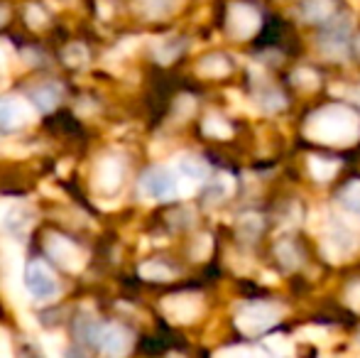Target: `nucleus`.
I'll return each instance as SVG.
<instances>
[{
  "mask_svg": "<svg viewBox=\"0 0 360 358\" xmlns=\"http://www.w3.org/2000/svg\"><path fill=\"white\" fill-rule=\"evenodd\" d=\"M307 135L326 145H351L360 135V118L346 106H326L307 120Z\"/></svg>",
  "mask_w": 360,
  "mask_h": 358,
  "instance_id": "f257e3e1",
  "label": "nucleus"
},
{
  "mask_svg": "<svg viewBox=\"0 0 360 358\" xmlns=\"http://www.w3.org/2000/svg\"><path fill=\"white\" fill-rule=\"evenodd\" d=\"M282 317V307L270 305V302H250V305L240 307L236 317V324L243 334L257 336L262 331H267L270 326H275Z\"/></svg>",
  "mask_w": 360,
  "mask_h": 358,
  "instance_id": "f03ea898",
  "label": "nucleus"
},
{
  "mask_svg": "<svg viewBox=\"0 0 360 358\" xmlns=\"http://www.w3.org/2000/svg\"><path fill=\"white\" fill-rule=\"evenodd\" d=\"M22 282H25L27 295L32 297L34 302H49L59 295L57 275H54V272L49 270V265L42 263V260H30V263L25 265Z\"/></svg>",
  "mask_w": 360,
  "mask_h": 358,
  "instance_id": "7ed1b4c3",
  "label": "nucleus"
},
{
  "mask_svg": "<svg viewBox=\"0 0 360 358\" xmlns=\"http://www.w3.org/2000/svg\"><path fill=\"white\" fill-rule=\"evenodd\" d=\"M140 191L150 201H169L181 196L179 174L167 167H150L140 179Z\"/></svg>",
  "mask_w": 360,
  "mask_h": 358,
  "instance_id": "20e7f679",
  "label": "nucleus"
},
{
  "mask_svg": "<svg viewBox=\"0 0 360 358\" xmlns=\"http://www.w3.org/2000/svg\"><path fill=\"white\" fill-rule=\"evenodd\" d=\"M34 103H27L20 96H5L0 98V133H13L22 125L32 123Z\"/></svg>",
  "mask_w": 360,
  "mask_h": 358,
  "instance_id": "39448f33",
  "label": "nucleus"
},
{
  "mask_svg": "<svg viewBox=\"0 0 360 358\" xmlns=\"http://www.w3.org/2000/svg\"><path fill=\"white\" fill-rule=\"evenodd\" d=\"M47 255L59 265V268H64L69 272H79L86 263V258H84V253H81L79 245H74L72 241L64 238V236H49Z\"/></svg>",
  "mask_w": 360,
  "mask_h": 358,
  "instance_id": "423d86ee",
  "label": "nucleus"
},
{
  "mask_svg": "<svg viewBox=\"0 0 360 358\" xmlns=\"http://www.w3.org/2000/svg\"><path fill=\"white\" fill-rule=\"evenodd\" d=\"M133 346V334L120 324H101L96 349L108 356H125Z\"/></svg>",
  "mask_w": 360,
  "mask_h": 358,
  "instance_id": "0eeeda50",
  "label": "nucleus"
},
{
  "mask_svg": "<svg viewBox=\"0 0 360 358\" xmlns=\"http://www.w3.org/2000/svg\"><path fill=\"white\" fill-rule=\"evenodd\" d=\"M358 250V238L346 229V226H333L326 236H323V253L333 263H341L348 255Z\"/></svg>",
  "mask_w": 360,
  "mask_h": 358,
  "instance_id": "6e6552de",
  "label": "nucleus"
},
{
  "mask_svg": "<svg viewBox=\"0 0 360 358\" xmlns=\"http://www.w3.org/2000/svg\"><path fill=\"white\" fill-rule=\"evenodd\" d=\"M260 27V15H257L255 8L245 3H236L228 10V32L236 39H248L257 32Z\"/></svg>",
  "mask_w": 360,
  "mask_h": 358,
  "instance_id": "1a4fd4ad",
  "label": "nucleus"
},
{
  "mask_svg": "<svg viewBox=\"0 0 360 358\" xmlns=\"http://www.w3.org/2000/svg\"><path fill=\"white\" fill-rule=\"evenodd\" d=\"M348 32H351V25L348 18H343L341 23H326L321 25V39H319V47L323 49L331 57H346L348 54Z\"/></svg>",
  "mask_w": 360,
  "mask_h": 358,
  "instance_id": "9d476101",
  "label": "nucleus"
},
{
  "mask_svg": "<svg viewBox=\"0 0 360 358\" xmlns=\"http://www.w3.org/2000/svg\"><path fill=\"white\" fill-rule=\"evenodd\" d=\"M162 309L172 321L189 324L201 314V297L199 295H172L162 302Z\"/></svg>",
  "mask_w": 360,
  "mask_h": 358,
  "instance_id": "9b49d317",
  "label": "nucleus"
},
{
  "mask_svg": "<svg viewBox=\"0 0 360 358\" xmlns=\"http://www.w3.org/2000/svg\"><path fill=\"white\" fill-rule=\"evenodd\" d=\"M123 174H125V167L118 158L108 155V158L98 160L96 165V172H94V181L101 191H115L123 181Z\"/></svg>",
  "mask_w": 360,
  "mask_h": 358,
  "instance_id": "f8f14e48",
  "label": "nucleus"
},
{
  "mask_svg": "<svg viewBox=\"0 0 360 358\" xmlns=\"http://www.w3.org/2000/svg\"><path fill=\"white\" fill-rule=\"evenodd\" d=\"M174 172L179 174V179L191 181V184H201L209 177V165H206V160L196 158V155H181L174 162Z\"/></svg>",
  "mask_w": 360,
  "mask_h": 358,
  "instance_id": "ddd939ff",
  "label": "nucleus"
},
{
  "mask_svg": "<svg viewBox=\"0 0 360 358\" xmlns=\"http://www.w3.org/2000/svg\"><path fill=\"white\" fill-rule=\"evenodd\" d=\"M62 96H64V89L59 87V84H42V87H37L30 94V101H32L37 110L49 113V110H54L59 106Z\"/></svg>",
  "mask_w": 360,
  "mask_h": 358,
  "instance_id": "4468645a",
  "label": "nucleus"
},
{
  "mask_svg": "<svg viewBox=\"0 0 360 358\" xmlns=\"http://www.w3.org/2000/svg\"><path fill=\"white\" fill-rule=\"evenodd\" d=\"M333 0H304L302 8H299V15L302 20L314 25H323L326 20L333 18Z\"/></svg>",
  "mask_w": 360,
  "mask_h": 358,
  "instance_id": "2eb2a0df",
  "label": "nucleus"
},
{
  "mask_svg": "<svg viewBox=\"0 0 360 358\" xmlns=\"http://www.w3.org/2000/svg\"><path fill=\"white\" fill-rule=\"evenodd\" d=\"M196 72L206 79H221L231 72V59H228L226 54H209V57H204L199 62Z\"/></svg>",
  "mask_w": 360,
  "mask_h": 358,
  "instance_id": "dca6fc26",
  "label": "nucleus"
},
{
  "mask_svg": "<svg viewBox=\"0 0 360 358\" xmlns=\"http://www.w3.org/2000/svg\"><path fill=\"white\" fill-rule=\"evenodd\" d=\"M3 221L15 236H25V231L30 229V221H32V214H30L25 206H15V209L5 211Z\"/></svg>",
  "mask_w": 360,
  "mask_h": 358,
  "instance_id": "f3484780",
  "label": "nucleus"
},
{
  "mask_svg": "<svg viewBox=\"0 0 360 358\" xmlns=\"http://www.w3.org/2000/svg\"><path fill=\"white\" fill-rule=\"evenodd\" d=\"M309 167H311L314 179H319V181L333 179V174L338 172L336 160H326V158H311V160H309Z\"/></svg>",
  "mask_w": 360,
  "mask_h": 358,
  "instance_id": "a211bd4d",
  "label": "nucleus"
},
{
  "mask_svg": "<svg viewBox=\"0 0 360 358\" xmlns=\"http://www.w3.org/2000/svg\"><path fill=\"white\" fill-rule=\"evenodd\" d=\"M338 201H341L343 209L360 216V181H351V184L343 186L341 194H338Z\"/></svg>",
  "mask_w": 360,
  "mask_h": 358,
  "instance_id": "6ab92c4d",
  "label": "nucleus"
},
{
  "mask_svg": "<svg viewBox=\"0 0 360 358\" xmlns=\"http://www.w3.org/2000/svg\"><path fill=\"white\" fill-rule=\"evenodd\" d=\"M140 275L145 277V280H155V282H167V280H172V272L167 265H162V263H157V260H152V263H145L143 268H140Z\"/></svg>",
  "mask_w": 360,
  "mask_h": 358,
  "instance_id": "aec40b11",
  "label": "nucleus"
},
{
  "mask_svg": "<svg viewBox=\"0 0 360 358\" xmlns=\"http://www.w3.org/2000/svg\"><path fill=\"white\" fill-rule=\"evenodd\" d=\"M240 236L248 241V243H252V241L257 238V234L262 231V219L260 216H255V214H248V216H243L240 219Z\"/></svg>",
  "mask_w": 360,
  "mask_h": 358,
  "instance_id": "412c9836",
  "label": "nucleus"
},
{
  "mask_svg": "<svg viewBox=\"0 0 360 358\" xmlns=\"http://www.w3.org/2000/svg\"><path fill=\"white\" fill-rule=\"evenodd\" d=\"M204 133L211 135V138H231L233 130L223 118H218V115H209V118L204 120Z\"/></svg>",
  "mask_w": 360,
  "mask_h": 358,
  "instance_id": "4be33fe9",
  "label": "nucleus"
},
{
  "mask_svg": "<svg viewBox=\"0 0 360 358\" xmlns=\"http://www.w3.org/2000/svg\"><path fill=\"white\" fill-rule=\"evenodd\" d=\"M277 258H280L282 263H285V268H289V270L299 265V253L289 241H282V243L277 245Z\"/></svg>",
  "mask_w": 360,
  "mask_h": 358,
  "instance_id": "5701e85b",
  "label": "nucleus"
},
{
  "mask_svg": "<svg viewBox=\"0 0 360 358\" xmlns=\"http://www.w3.org/2000/svg\"><path fill=\"white\" fill-rule=\"evenodd\" d=\"M233 189V179L228 177V174H223V177H218L214 184H211L209 189V201H221L223 196H228Z\"/></svg>",
  "mask_w": 360,
  "mask_h": 358,
  "instance_id": "b1692460",
  "label": "nucleus"
},
{
  "mask_svg": "<svg viewBox=\"0 0 360 358\" xmlns=\"http://www.w3.org/2000/svg\"><path fill=\"white\" fill-rule=\"evenodd\" d=\"M267 349H270L272 354H280V356L292 354V344H289L285 336H272V339H267Z\"/></svg>",
  "mask_w": 360,
  "mask_h": 358,
  "instance_id": "393cba45",
  "label": "nucleus"
},
{
  "mask_svg": "<svg viewBox=\"0 0 360 358\" xmlns=\"http://www.w3.org/2000/svg\"><path fill=\"white\" fill-rule=\"evenodd\" d=\"M64 59H67L69 67H81V64L86 62V49L81 47V44H74V47H69L67 52H64Z\"/></svg>",
  "mask_w": 360,
  "mask_h": 358,
  "instance_id": "a878e982",
  "label": "nucleus"
},
{
  "mask_svg": "<svg viewBox=\"0 0 360 358\" xmlns=\"http://www.w3.org/2000/svg\"><path fill=\"white\" fill-rule=\"evenodd\" d=\"M27 23L32 25V27H34V25L39 27L42 23H47V15H44L42 10H39L37 5H34V8H30V10H27Z\"/></svg>",
  "mask_w": 360,
  "mask_h": 358,
  "instance_id": "bb28decb",
  "label": "nucleus"
},
{
  "mask_svg": "<svg viewBox=\"0 0 360 358\" xmlns=\"http://www.w3.org/2000/svg\"><path fill=\"white\" fill-rule=\"evenodd\" d=\"M145 3L147 5H150V8H155V10H152V13H162V10H167V8H169V5H172V0H145Z\"/></svg>",
  "mask_w": 360,
  "mask_h": 358,
  "instance_id": "cd10ccee",
  "label": "nucleus"
},
{
  "mask_svg": "<svg viewBox=\"0 0 360 358\" xmlns=\"http://www.w3.org/2000/svg\"><path fill=\"white\" fill-rule=\"evenodd\" d=\"M348 300H351L353 307H360V282H356V285L348 290Z\"/></svg>",
  "mask_w": 360,
  "mask_h": 358,
  "instance_id": "c85d7f7f",
  "label": "nucleus"
},
{
  "mask_svg": "<svg viewBox=\"0 0 360 358\" xmlns=\"http://www.w3.org/2000/svg\"><path fill=\"white\" fill-rule=\"evenodd\" d=\"M5 20H8V10H5V8H0V25H3Z\"/></svg>",
  "mask_w": 360,
  "mask_h": 358,
  "instance_id": "c756f323",
  "label": "nucleus"
},
{
  "mask_svg": "<svg viewBox=\"0 0 360 358\" xmlns=\"http://www.w3.org/2000/svg\"><path fill=\"white\" fill-rule=\"evenodd\" d=\"M5 64V54H3V49H0V67Z\"/></svg>",
  "mask_w": 360,
  "mask_h": 358,
  "instance_id": "7c9ffc66",
  "label": "nucleus"
},
{
  "mask_svg": "<svg viewBox=\"0 0 360 358\" xmlns=\"http://www.w3.org/2000/svg\"><path fill=\"white\" fill-rule=\"evenodd\" d=\"M358 54H360V37H358Z\"/></svg>",
  "mask_w": 360,
  "mask_h": 358,
  "instance_id": "2f4dec72",
  "label": "nucleus"
},
{
  "mask_svg": "<svg viewBox=\"0 0 360 358\" xmlns=\"http://www.w3.org/2000/svg\"><path fill=\"white\" fill-rule=\"evenodd\" d=\"M358 339H360V336H358Z\"/></svg>",
  "mask_w": 360,
  "mask_h": 358,
  "instance_id": "473e14b6",
  "label": "nucleus"
}]
</instances>
